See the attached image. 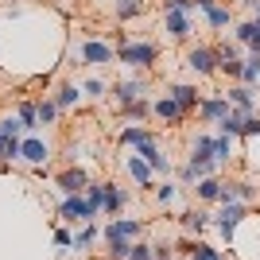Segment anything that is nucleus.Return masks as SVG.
<instances>
[{
	"label": "nucleus",
	"mask_w": 260,
	"mask_h": 260,
	"mask_svg": "<svg viewBox=\"0 0 260 260\" xmlns=\"http://www.w3.org/2000/svg\"><path fill=\"white\" fill-rule=\"evenodd\" d=\"M117 62L128 70H152L159 62V43L152 39H128L124 47H117Z\"/></svg>",
	"instance_id": "1"
},
{
	"label": "nucleus",
	"mask_w": 260,
	"mask_h": 260,
	"mask_svg": "<svg viewBox=\"0 0 260 260\" xmlns=\"http://www.w3.org/2000/svg\"><path fill=\"white\" fill-rule=\"evenodd\" d=\"M74 58L82 66H109V62H117V47L109 39H101V35H89L86 43L74 51Z\"/></svg>",
	"instance_id": "2"
},
{
	"label": "nucleus",
	"mask_w": 260,
	"mask_h": 260,
	"mask_svg": "<svg viewBox=\"0 0 260 260\" xmlns=\"http://www.w3.org/2000/svg\"><path fill=\"white\" fill-rule=\"evenodd\" d=\"M140 233H144L140 217H113L101 229V241L105 245H132V241H140Z\"/></svg>",
	"instance_id": "3"
},
{
	"label": "nucleus",
	"mask_w": 260,
	"mask_h": 260,
	"mask_svg": "<svg viewBox=\"0 0 260 260\" xmlns=\"http://www.w3.org/2000/svg\"><path fill=\"white\" fill-rule=\"evenodd\" d=\"M186 70L198 78H214L217 74V47L210 43H194L190 51H186Z\"/></svg>",
	"instance_id": "4"
},
{
	"label": "nucleus",
	"mask_w": 260,
	"mask_h": 260,
	"mask_svg": "<svg viewBox=\"0 0 260 260\" xmlns=\"http://www.w3.org/2000/svg\"><path fill=\"white\" fill-rule=\"evenodd\" d=\"M245 217H249V206H245V202H221V210L214 214V229L225 241H233V233H237V225Z\"/></svg>",
	"instance_id": "5"
},
{
	"label": "nucleus",
	"mask_w": 260,
	"mask_h": 260,
	"mask_svg": "<svg viewBox=\"0 0 260 260\" xmlns=\"http://www.w3.org/2000/svg\"><path fill=\"white\" fill-rule=\"evenodd\" d=\"M101 210H93L86 202V194H66L62 206H58V217H66V221H74V225H86V221H98Z\"/></svg>",
	"instance_id": "6"
},
{
	"label": "nucleus",
	"mask_w": 260,
	"mask_h": 260,
	"mask_svg": "<svg viewBox=\"0 0 260 260\" xmlns=\"http://www.w3.org/2000/svg\"><path fill=\"white\" fill-rule=\"evenodd\" d=\"M20 159L23 163H31L35 171H43V163L51 159V148H47L43 136H35V132H23V140H20Z\"/></svg>",
	"instance_id": "7"
},
{
	"label": "nucleus",
	"mask_w": 260,
	"mask_h": 260,
	"mask_svg": "<svg viewBox=\"0 0 260 260\" xmlns=\"http://www.w3.org/2000/svg\"><path fill=\"white\" fill-rule=\"evenodd\" d=\"M198 12L206 16L210 31H225V27H233V8L229 4H221V0H194Z\"/></svg>",
	"instance_id": "8"
},
{
	"label": "nucleus",
	"mask_w": 260,
	"mask_h": 260,
	"mask_svg": "<svg viewBox=\"0 0 260 260\" xmlns=\"http://www.w3.org/2000/svg\"><path fill=\"white\" fill-rule=\"evenodd\" d=\"M163 31L175 43H186L194 31V12H163Z\"/></svg>",
	"instance_id": "9"
},
{
	"label": "nucleus",
	"mask_w": 260,
	"mask_h": 260,
	"mask_svg": "<svg viewBox=\"0 0 260 260\" xmlns=\"http://www.w3.org/2000/svg\"><path fill=\"white\" fill-rule=\"evenodd\" d=\"M113 93H117L120 109L140 105V101H148V82H144V78H120L117 86H113Z\"/></svg>",
	"instance_id": "10"
},
{
	"label": "nucleus",
	"mask_w": 260,
	"mask_h": 260,
	"mask_svg": "<svg viewBox=\"0 0 260 260\" xmlns=\"http://www.w3.org/2000/svg\"><path fill=\"white\" fill-rule=\"evenodd\" d=\"M152 117L159 120V124H171V128H175V124H183L190 113H186V109L179 105L175 98H167V93H163V98H155V101H152Z\"/></svg>",
	"instance_id": "11"
},
{
	"label": "nucleus",
	"mask_w": 260,
	"mask_h": 260,
	"mask_svg": "<svg viewBox=\"0 0 260 260\" xmlns=\"http://www.w3.org/2000/svg\"><path fill=\"white\" fill-rule=\"evenodd\" d=\"M241 43H221L217 47V74H229L233 82H241V70H245V58L237 51Z\"/></svg>",
	"instance_id": "12"
},
{
	"label": "nucleus",
	"mask_w": 260,
	"mask_h": 260,
	"mask_svg": "<svg viewBox=\"0 0 260 260\" xmlns=\"http://www.w3.org/2000/svg\"><path fill=\"white\" fill-rule=\"evenodd\" d=\"M132 152H136V155H144V159L152 163V171H155V175L171 179V159L163 155V148H159V140H155V136H152V140H144L140 148H132Z\"/></svg>",
	"instance_id": "13"
},
{
	"label": "nucleus",
	"mask_w": 260,
	"mask_h": 260,
	"mask_svg": "<svg viewBox=\"0 0 260 260\" xmlns=\"http://www.w3.org/2000/svg\"><path fill=\"white\" fill-rule=\"evenodd\" d=\"M229 109H233V105H229L225 93H206V98H202V105H198V120H202V124H217Z\"/></svg>",
	"instance_id": "14"
},
{
	"label": "nucleus",
	"mask_w": 260,
	"mask_h": 260,
	"mask_svg": "<svg viewBox=\"0 0 260 260\" xmlns=\"http://www.w3.org/2000/svg\"><path fill=\"white\" fill-rule=\"evenodd\" d=\"M167 98H175L186 113H198L206 93H198V86H190V82H167Z\"/></svg>",
	"instance_id": "15"
},
{
	"label": "nucleus",
	"mask_w": 260,
	"mask_h": 260,
	"mask_svg": "<svg viewBox=\"0 0 260 260\" xmlns=\"http://www.w3.org/2000/svg\"><path fill=\"white\" fill-rule=\"evenodd\" d=\"M252 198H256V186H252L249 179H225V183H221V202H245V206H249ZM221 202H217V206H221Z\"/></svg>",
	"instance_id": "16"
},
{
	"label": "nucleus",
	"mask_w": 260,
	"mask_h": 260,
	"mask_svg": "<svg viewBox=\"0 0 260 260\" xmlns=\"http://www.w3.org/2000/svg\"><path fill=\"white\" fill-rule=\"evenodd\" d=\"M124 171L132 175V183L140 186V190H148V186H152V179H155V171H152V163L144 159V155H124Z\"/></svg>",
	"instance_id": "17"
},
{
	"label": "nucleus",
	"mask_w": 260,
	"mask_h": 260,
	"mask_svg": "<svg viewBox=\"0 0 260 260\" xmlns=\"http://www.w3.org/2000/svg\"><path fill=\"white\" fill-rule=\"evenodd\" d=\"M221 93H225V98H229V105H233V109H241L245 117H249V113H256V93H252V86L237 82V86L221 89Z\"/></svg>",
	"instance_id": "18"
},
{
	"label": "nucleus",
	"mask_w": 260,
	"mask_h": 260,
	"mask_svg": "<svg viewBox=\"0 0 260 260\" xmlns=\"http://www.w3.org/2000/svg\"><path fill=\"white\" fill-rule=\"evenodd\" d=\"M86 186H89V175L82 171V167H66V171L58 175V190H62V194H82Z\"/></svg>",
	"instance_id": "19"
},
{
	"label": "nucleus",
	"mask_w": 260,
	"mask_h": 260,
	"mask_svg": "<svg viewBox=\"0 0 260 260\" xmlns=\"http://www.w3.org/2000/svg\"><path fill=\"white\" fill-rule=\"evenodd\" d=\"M82 98H86V93H82L78 82H58V89H54V105L62 109V113H66V109H78Z\"/></svg>",
	"instance_id": "20"
},
{
	"label": "nucleus",
	"mask_w": 260,
	"mask_h": 260,
	"mask_svg": "<svg viewBox=\"0 0 260 260\" xmlns=\"http://www.w3.org/2000/svg\"><path fill=\"white\" fill-rule=\"evenodd\" d=\"M124 202H128V190L117 183H105V198H101V210H105V217H117L120 210H124Z\"/></svg>",
	"instance_id": "21"
},
{
	"label": "nucleus",
	"mask_w": 260,
	"mask_h": 260,
	"mask_svg": "<svg viewBox=\"0 0 260 260\" xmlns=\"http://www.w3.org/2000/svg\"><path fill=\"white\" fill-rule=\"evenodd\" d=\"M210 225H214V217H210L206 210H186V214H183V229H186V233H194L198 241H202V233H206Z\"/></svg>",
	"instance_id": "22"
},
{
	"label": "nucleus",
	"mask_w": 260,
	"mask_h": 260,
	"mask_svg": "<svg viewBox=\"0 0 260 260\" xmlns=\"http://www.w3.org/2000/svg\"><path fill=\"white\" fill-rule=\"evenodd\" d=\"M217 132H221V136H233V140L245 136V113H241V109H229L225 117L217 120Z\"/></svg>",
	"instance_id": "23"
},
{
	"label": "nucleus",
	"mask_w": 260,
	"mask_h": 260,
	"mask_svg": "<svg viewBox=\"0 0 260 260\" xmlns=\"http://www.w3.org/2000/svg\"><path fill=\"white\" fill-rule=\"evenodd\" d=\"M194 194H198V202H221V179H217V175L198 179V183H194Z\"/></svg>",
	"instance_id": "24"
},
{
	"label": "nucleus",
	"mask_w": 260,
	"mask_h": 260,
	"mask_svg": "<svg viewBox=\"0 0 260 260\" xmlns=\"http://www.w3.org/2000/svg\"><path fill=\"white\" fill-rule=\"evenodd\" d=\"M117 140L124 144V148H140L144 140H152V132L144 128V124H124V128L117 132Z\"/></svg>",
	"instance_id": "25"
},
{
	"label": "nucleus",
	"mask_w": 260,
	"mask_h": 260,
	"mask_svg": "<svg viewBox=\"0 0 260 260\" xmlns=\"http://www.w3.org/2000/svg\"><path fill=\"white\" fill-rule=\"evenodd\" d=\"M101 237V229H98V221H86V225L74 233V252H89L93 249V241Z\"/></svg>",
	"instance_id": "26"
},
{
	"label": "nucleus",
	"mask_w": 260,
	"mask_h": 260,
	"mask_svg": "<svg viewBox=\"0 0 260 260\" xmlns=\"http://www.w3.org/2000/svg\"><path fill=\"white\" fill-rule=\"evenodd\" d=\"M144 12V0H113V16L117 20H132Z\"/></svg>",
	"instance_id": "27"
},
{
	"label": "nucleus",
	"mask_w": 260,
	"mask_h": 260,
	"mask_svg": "<svg viewBox=\"0 0 260 260\" xmlns=\"http://www.w3.org/2000/svg\"><path fill=\"white\" fill-rule=\"evenodd\" d=\"M16 117L27 124V132L39 128V101H20V109H16Z\"/></svg>",
	"instance_id": "28"
},
{
	"label": "nucleus",
	"mask_w": 260,
	"mask_h": 260,
	"mask_svg": "<svg viewBox=\"0 0 260 260\" xmlns=\"http://www.w3.org/2000/svg\"><path fill=\"white\" fill-rule=\"evenodd\" d=\"M214 159L221 163V167L233 159V136H221V132L214 136Z\"/></svg>",
	"instance_id": "29"
},
{
	"label": "nucleus",
	"mask_w": 260,
	"mask_h": 260,
	"mask_svg": "<svg viewBox=\"0 0 260 260\" xmlns=\"http://www.w3.org/2000/svg\"><path fill=\"white\" fill-rule=\"evenodd\" d=\"M241 82H245V86H256V82H260V54H256V51H249V58H245Z\"/></svg>",
	"instance_id": "30"
},
{
	"label": "nucleus",
	"mask_w": 260,
	"mask_h": 260,
	"mask_svg": "<svg viewBox=\"0 0 260 260\" xmlns=\"http://www.w3.org/2000/svg\"><path fill=\"white\" fill-rule=\"evenodd\" d=\"M0 132H4L8 140H23V132H27V124H23L20 117H0Z\"/></svg>",
	"instance_id": "31"
},
{
	"label": "nucleus",
	"mask_w": 260,
	"mask_h": 260,
	"mask_svg": "<svg viewBox=\"0 0 260 260\" xmlns=\"http://www.w3.org/2000/svg\"><path fill=\"white\" fill-rule=\"evenodd\" d=\"M190 260H225V252L217 249V245H206V241H194V252Z\"/></svg>",
	"instance_id": "32"
},
{
	"label": "nucleus",
	"mask_w": 260,
	"mask_h": 260,
	"mask_svg": "<svg viewBox=\"0 0 260 260\" xmlns=\"http://www.w3.org/2000/svg\"><path fill=\"white\" fill-rule=\"evenodd\" d=\"M175 198H179V183H171V179H163V183L155 186V202H159V206H171Z\"/></svg>",
	"instance_id": "33"
},
{
	"label": "nucleus",
	"mask_w": 260,
	"mask_h": 260,
	"mask_svg": "<svg viewBox=\"0 0 260 260\" xmlns=\"http://www.w3.org/2000/svg\"><path fill=\"white\" fill-rule=\"evenodd\" d=\"M252 31H256V20H241V23H233V43L249 47V43H252Z\"/></svg>",
	"instance_id": "34"
},
{
	"label": "nucleus",
	"mask_w": 260,
	"mask_h": 260,
	"mask_svg": "<svg viewBox=\"0 0 260 260\" xmlns=\"http://www.w3.org/2000/svg\"><path fill=\"white\" fill-rule=\"evenodd\" d=\"M62 109L54 105V98H39V124H54Z\"/></svg>",
	"instance_id": "35"
},
{
	"label": "nucleus",
	"mask_w": 260,
	"mask_h": 260,
	"mask_svg": "<svg viewBox=\"0 0 260 260\" xmlns=\"http://www.w3.org/2000/svg\"><path fill=\"white\" fill-rule=\"evenodd\" d=\"M82 93H86V98H105L109 86L101 82V78H86V82H82Z\"/></svg>",
	"instance_id": "36"
},
{
	"label": "nucleus",
	"mask_w": 260,
	"mask_h": 260,
	"mask_svg": "<svg viewBox=\"0 0 260 260\" xmlns=\"http://www.w3.org/2000/svg\"><path fill=\"white\" fill-rule=\"evenodd\" d=\"M82 194H86V202H89L93 210H101V198H105V183H89Z\"/></svg>",
	"instance_id": "37"
},
{
	"label": "nucleus",
	"mask_w": 260,
	"mask_h": 260,
	"mask_svg": "<svg viewBox=\"0 0 260 260\" xmlns=\"http://www.w3.org/2000/svg\"><path fill=\"white\" fill-rule=\"evenodd\" d=\"M152 260H175V245L171 241H155L152 245Z\"/></svg>",
	"instance_id": "38"
},
{
	"label": "nucleus",
	"mask_w": 260,
	"mask_h": 260,
	"mask_svg": "<svg viewBox=\"0 0 260 260\" xmlns=\"http://www.w3.org/2000/svg\"><path fill=\"white\" fill-rule=\"evenodd\" d=\"M54 245H58L62 252H70L74 249V233H70V229H54Z\"/></svg>",
	"instance_id": "39"
},
{
	"label": "nucleus",
	"mask_w": 260,
	"mask_h": 260,
	"mask_svg": "<svg viewBox=\"0 0 260 260\" xmlns=\"http://www.w3.org/2000/svg\"><path fill=\"white\" fill-rule=\"evenodd\" d=\"M128 260H152V245H148V241H136L132 252H128Z\"/></svg>",
	"instance_id": "40"
},
{
	"label": "nucleus",
	"mask_w": 260,
	"mask_h": 260,
	"mask_svg": "<svg viewBox=\"0 0 260 260\" xmlns=\"http://www.w3.org/2000/svg\"><path fill=\"white\" fill-rule=\"evenodd\" d=\"M179 183H183V186H194V183H198V175H194V167H190V163H186V167H179Z\"/></svg>",
	"instance_id": "41"
},
{
	"label": "nucleus",
	"mask_w": 260,
	"mask_h": 260,
	"mask_svg": "<svg viewBox=\"0 0 260 260\" xmlns=\"http://www.w3.org/2000/svg\"><path fill=\"white\" fill-rule=\"evenodd\" d=\"M245 136H260V117H245Z\"/></svg>",
	"instance_id": "42"
},
{
	"label": "nucleus",
	"mask_w": 260,
	"mask_h": 260,
	"mask_svg": "<svg viewBox=\"0 0 260 260\" xmlns=\"http://www.w3.org/2000/svg\"><path fill=\"white\" fill-rule=\"evenodd\" d=\"M249 51H256V54H260V20H256V31H252V43H249Z\"/></svg>",
	"instance_id": "43"
},
{
	"label": "nucleus",
	"mask_w": 260,
	"mask_h": 260,
	"mask_svg": "<svg viewBox=\"0 0 260 260\" xmlns=\"http://www.w3.org/2000/svg\"><path fill=\"white\" fill-rule=\"evenodd\" d=\"M249 4V12H252V20H260V0H245Z\"/></svg>",
	"instance_id": "44"
},
{
	"label": "nucleus",
	"mask_w": 260,
	"mask_h": 260,
	"mask_svg": "<svg viewBox=\"0 0 260 260\" xmlns=\"http://www.w3.org/2000/svg\"><path fill=\"white\" fill-rule=\"evenodd\" d=\"M4 148H8V136H4V132H0V155H4Z\"/></svg>",
	"instance_id": "45"
}]
</instances>
